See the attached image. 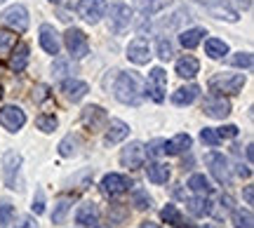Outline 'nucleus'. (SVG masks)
Returning a JSON list of instances; mask_svg holds the SVG:
<instances>
[{"label": "nucleus", "mask_w": 254, "mask_h": 228, "mask_svg": "<svg viewBox=\"0 0 254 228\" xmlns=\"http://www.w3.org/2000/svg\"><path fill=\"white\" fill-rule=\"evenodd\" d=\"M113 94L120 104L136 106L141 101V78L136 73H120L113 85Z\"/></svg>", "instance_id": "f257e3e1"}, {"label": "nucleus", "mask_w": 254, "mask_h": 228, "mask_svg": "<svg viewBox=\"0 0 254 228\" xmlns=\"http://www.w3.org/2000/svg\"><path fill=\"white\" fill-rule=\"evenodd\" d=\"M245 87V75L243 73H217L209 80V90L217 92L219 97L224 94H238Z\"/></svg>", "instance_id": "f03ea898"}, {"label": "nucleus", "mask_w": 254, "mask_h": 228, "mask_svg": "<svg viewBox=\"0 0 254 228\" xmlns=\"http://www.w3.org/2000/svg\"><path fill=\"white\" fill-rule=\"evenodd\" d=\"M106 9H109L111 31H113L116 36H123L127 28H129V24H132V9H129V5L116 0V2H111V7H106Z\"/></svg>", "instance_id": "7ed1b4c3"}, {"label": "nucleus", "mask_w": 254, "mask_h": 228, "mask_svg": "<svg viewBox=\"0 0 254 228\" xmlns=\"http://www.w3.org/2000/svg\"><path fill=\"white\" fill-rule=\"evenodd\" d=\"M64 45L68 50V55L73 59H82V57L90 52V43H87V36L82 33L80 28H68L66 36H64Z\"/></svg>", "instance_id": "20e7f679"}, {"label": "nucleus", "mask_w": 254, "mask_h": 228, "mask_svg": "<svg viewBox=\"0 0 254 228\" xmlns=\"http://www.w3.org/2000/svg\"><path fill=\"white\" fill-rule=\"evenodd\" d=\"M205 165L209 167L212 176L217 179L219 183H231V167H228V160L221 153H207L205 155Z\"/></svg>", "instance_id": "39448f33"}, {"label": "nucleus", "mask_w": 254, "mask_h": 228, "mask_svg": "<svg viewBox=\"0 0 254 228\" xmlns=\"http://www.w3.org/2000/svg\"><path fill=\"white\" fill-rule=\"evenodd\" d=\"M2 24L9 26L12 31H19L24 33L28 28V12L24 5H9L5 12H2Z\"/></svg>", "instance_id": "423d86ee"}, {"label": "nucleus", "mask_w": 254, "mask_h": 228, "mask_svg": "<svg viewBox=\"0 0 254 228\" xmlns=\"http://www.w3.org/2000/svg\"><path fill=\"white\" fill-rule=\"evenodd\" d=\"M144 160H146V146L144 144H139V141L127 144V146L123 148V153H120V163H123V167H127V170L141 167Z\"/></svg>", "instance_id": "0eeeda50"}, {"label": "nucleus", "mask_w": 254, "mask_h": 228, "mask_svg": "<svg viewBox=\"0 0 254 228\" xmlns=\"http://www.w3.org/2000/svg\"><path fill=\"white\" fill-rule=\"evenodd\" d=\"M106 0H80L78 5V14H80L87 24H99L101 17L106 14Z\"/></svg>", "instance_id": "6e6552de"}, {"label": "nucleus", "mask_w": 254, "mask_h": 228, "mask_svg": "<svg viewBox=\"0 0 254 228\" xmlns=\"http://www.w3.org/2000/svg\"><path fill=\"white\" fill-rule=\"evenodd\" d=\"M26 122V113L19 109V106H2L0 109V125L7 129V132H19Z\"/></svg>", "instance_id": "1a4fd4ad"}, {"label": "nucleus", "mask_w": 254, "mask_h": 228, "mask_svg": "<svg viewBox=\"0 0 254 228\" xmlns=\"http://www.w3.org/2000/svg\"><path fill=\"white\" fill-rule=\"evenodd\" d=\"M148 92H151V99L163 104L165 101V92H167V73L165 68L155 66L153 71L148 73Z\"/></svg>", "instance_id": "9d476101"}, {"label": "nucleus", "mask_w": 254, "mask_h": 228, "mask_svg": "<svg viewBox=\"0 0 254 228\" xmlns=\"http://www.w3.org/2000/svg\"><path fill=\"white\" fill-rule=\"evenodd\" d=\"M129 186H132V181L127 179L125 174H106L101 179V191H104V195H109V198L123 195L125 191H129Z\"/></svg>", "instance_id": "9b49d317"}, {"label": "nucleus", "mask_w": 254, "mask_h": 228, "mask_svg": "<svg viewBox=\"0 0 254 228\" xmlns=\"http://www.w3.org/2000/svg\"><path fill=\"white\" fill-rule=\"evenodd\" d=\"M21 170V155L14 151H7L2 155V179L9 188H17V174Z\"/></svg>", "instance_id": "f8f14e48"}, {"label": "nucleus", "mask_w": 254, "mask_h": 228, "mask_svg": "<svg viewBox=\"0 0 254 228\" xmlns=\"http://www.w3.org/2000/svg\"><path fill=\"white\" fill-rule=\"evenodd\" d=\"M202 111L207 113L209 118H217V120H224L231 113V104H228V99H224V97H207V99L202 101Z\"/></svg>", "instance_id": "ddd939ff"}, {"label": "nucleus", "mask_w": 254, "mask_h": 228, "mask_svg": "<svg viewBox=\"0 0 254 228\" xmlns=\"http://www.w3.org/2000/svg\"><path fill=\"white\" fill-rule=\"evenodd\" d=\"M127 59L134 61V64H139V66L148 64V59H151V47H148V43H146L144 38H134V40L127 45Z\"/></svg>", "instance_id": "4468645a"}, {"label": "nucleus", "mask_w": 254, "mask_h": 228, "mask_svg": "<svg viewBox=\"0 0 254 228\" xmlns=\"http://www.w3.org/2000/svg\"><path fill=\"white\" fill-rule=\"evenodd\" d=\"M40 47L45 50L47 55H59V50H62V40H59V33L55 31V26H50V24H43L40 26Z\"/></svg>", "instance_id": "2eb2a0df"}, {"label": "nucleus", "mask_w": 254, "mask_h": 228, "mask_svg": "<svg viewBox=\"0 0 254 228\" xmlns=\"http://www.w3.org/2000/svg\"><path fill=\"white\" fill-rule=\"evenodd\" d=\"M106 111L101 109V106H85L82 109V122H85V127H90L92 132H99L104 125H106Z\"/></svg>", "instance_id": "dca6fc26"}, {"label": "nucleus", "mask_w": 254, "mask_h": 228, "mask_svg": "<svg viewBox=\"0 0 254 228\" xmlns=\"http://www.w3.org/2000/svg\"><path fill=\"white\" fill-rule=\"evenodd\" d=\"M90 92V85L85 80H78V78H68V80L62 82V94L68 101H80L85 94Z\"/></svg>", "instance_id": "f3484780"}, {"label": "nucleus", "mask_w": 254, "mask_h": 228, "mask_svg": "<svg viewBox=\"0 0 254 228\" xmlns=\"http://www.w3.org/2000/svg\"><path fill=\"white\" fill-rule=\"evenodd\" d=\"M28 59H31V50H28L26 43H17V45L12 47V57H9V68L12 71H24L28 64Z\"/></svg>", "instance_id": "a211bd4d"}, {"label": "nucleus", "mask_w": 254, "mask_h": 228, "mask_svg": "<svg viewBox=\"0 0 254 228\" xmlns=\"http://www.w3.org/2000/svg\"><path fill=\"white\" fill-rule=\"evenodd\" d=\"M75 221L80 226H97V221H99L97 205L94 202H82L80 207H78V212H75Z\"/></svg>", "instance_id": "6ab92c4d"}, {"label": "nucleus", "mask_w": 254, "mask_h": 228, "mask_svg": "<svg viewBox=\"0 0 254 228\" xmlns=\"http://www.w3.org/2000/svg\"><path fill=\"white\" fill-rule=\"evenodd\" d=\"M127 134H129V125H127V122H123V120H111L109 127H106V137H104V141L111 146V144L123 141Z\"/></svg>", "instance_id": "aec40b11"}, {"label": "nucleus", "mask_w": 254, "mask_h": 228, "mask_svg": "<svg viewBox=\"0 0 254 228\" xmlns=\"http://www.w3.org/2000/svg\"><path fill=\"white\" fill-rule=\"evenodd\" d=\"M198 97H200L198 85H186V87H179V90L172 94V104L174 106H190Z\"/></svg>", "instance_id": "412c9836"}, {"label": "nucleus", "mask_w": 254, "mask_h": 228, "mask_svg": "<svg viewBox=\"0 0 254 228\" xmlns=\"http://www.w3.org/2000/svg\"><path fill=\"white\" fill-rule=\"evenodd\" d=\"M200 71V64H198V59L195 57H190V55H184L179 61H177V75L179 78H186V80H190V78H195Z\"/></svg>", "instance_id": "4be33fe9"}, {"label": "nucleus", "mask_w": 254, "mask_h": 228, "mask_svg": "<svg viewBox=\"0 0 254 228\" xmlns=\"http://www.w3.org/2000/svg\"><path fill=\"white\" fill-rule=\"evenodd\" d=\"M190 148V137L189 134H177L174 139L165 141V153L167 155H182Z\"/></svg>", "instance_id": "5701e85b"}, {"label": "nucleus", "mask_w": 254, "mask_h": 228, "mask_svg": "<svg viewBox=\"0 0 254 228\" xmlns=\"http://www.w3.org/2000/svg\"><path fill=\"white\" fill-rule=\"evenodd\" d=\"M146 176H148V181H153V183H167V179H170V167L163 163H148Z\"/></svg>", "instance_id": "b1692460"}, {"label": "nucleus", "mask_w": 254, "mask_h": 228, "mask_svg": "<svg viewBox=\"0 0 254 228\" xmlns=\"http://www.w3.org/2000/svg\"><path fill=\"white\" fill-rule=\"evenodd\" d=\"M209 14L217 19H226V21H238V12L233 7H228L226 2H221V0H217V2H212V5H207Z\"/></svg>", "instance_id": "393cba45"}, {"label": "nucleus", "mask_w": 254, "mask_h": 228, "mask_svg": "<svg viewBox=\"0 0 254 228\" xmlns=\"http://www.w3.org/2000/svg\"><path fill=\"white\" fill-rule=\"evenodd\" d=\"M189 212L193 217H209L212 214V202L207 200V195H198L189 200Z\"/></svg>", "instance_id": "a878e982"}, {"label": "nucleus", "mask_w": 254, "mask_h": 228, "mask_svg": "<svg viewBox=\"0 0 254 228\" xmlns=\"http://www.w3.org/2000/svg\"><path fill=\"white\" fill-rule=\"evenodd\" d=\"M202 36H207L205 33V28H186L182 36H179V43H182V47H186V50H193L195 45H200V40H202Z\"/></svg>", "instance_id": "bb28decb"}, {"label": "nucleus", "mask_w": 254, "mask_h": 228, "mask_svg": "<svg viewBox=\"0 0 254 228\" xmlns=\"http://www.w3.org/2000/svg\"><path fill=\"white\" fill-rule=\"evenodd\" d=\"M189 188L195 193V195H209V193L214 191V186L209 183V179L205 174H193L189 179Z\"/></svg>", "instance_id": "cd10ccee"}, {"label": "nucleus", "mask_w": 254, "mask_h": 228, "mask_svg": "<svg viewBox=\"0 0 254 228\" xmlns=\"http://www.w3.org/2000/svg\"><path fill=\"white\" fill-rule=\"evenodd\" d=\"M71 205H73V198H71V195H62V198H57L55 212H52V221H55V224H64L66 214L71 212Z\"/></svg>", "instance_id": "c85d7f7f"}, {"label": "nucleus", "mask_w": 254, "mask_h": 228, "mask_svg": "<svg viewBox=\"0 0 254 228\" xmlns=\"http://www.w3.org/2000/svg\"><path fill=\"white\" fill-rule=\"evenodd\" d=\"M205 55L209 59H221L224 55H228V45L219 38H209V40H205Z\"/></svg>", "instance_id": "c756f323"}, {"label": "nucleus", "mask_w": 254, "mask_h": 228, "mask_svg": "<svg viewBox=\"0 0 254 228\" xmlns=\"http://www.w3.org/2000/svg\"><path fill=\"white\" fill-rule=\"evenodd\" d=\"M134 5L144 14H155V12H160V9H165L167 5H170V0H134Z\"/></svg>", "instance_id": "7c9ffc66"}, {"label": "nucleus", "mask_w": 254, "mask_h": 228, "mask_svg": "<svg viewBox=\"0 0 254 228\" xmlns=\"http://www.w3.org/2000/svg\"><path fill=\"white\" fill-rule=\"evenodd\" d=\"M160 217H163V221L170 224V226H182V214L177 210V205H165L163 212H160Z\"/></svg>", "instance_id": "2f4dec72"}, {"label": "nucleus", "mask_w": 254, "mask_h": 228, "mask_svg": "<svg viewBox=\"0 0 254 228\" xmlns=\"http://www.w3.org/2000/svg\"><path fill=\"white\" fill-rule=\"evenodd\" d=\"M231 219L236 228H252V212L250 210H233Z\"/></svg>", "instance_id": "473e14b6"}, {"label": "nucleus", "mask_w": 254, "mask_h": 228, "mask_svg": "<svg viewBox=\"0 0 254 228\" xmlns=\"http://www.w3.org/2000/svg\"><path fill=\"white\" fill-rule=\"evenodd\" d=\"M132 205H134L136 210H148V207H151V195H148V191L134 188V191H132Z\"/></svg>", "instance_id": "72a5a7b5"}, {"label": "nucleus", "mask_w": 254, "mask_h": 228, "mask_svg": "<svg viewBox=\"0 0 254 228\" xmlns=\"http://www.w3.org/2000/svg\"><path fill=\"white\" fill-rule=\"evenodd\" d=\"M228 64L238 66V68H252V55L250 52H236L228 57Z\"/></svg>", "instance_id": "f704fd0d"}, {"label": "nucleus", "mask_w": 254, "mask_h": 228, "mask_svg": "<svg viewBox=\"0 0 254 228\" xmlns=\"http://www.w3.org/2000/svg\"><path fill=\"white\" fill-rule=\"evenodd\" d=\"M59 153H62L64 158H71V155H75V153H78V139L73 137V134H68V137L59 144Z\"/></svg>", "instance_id": "c9c22d12"}, {"label": "nucleus", "mask_w": 254, "mask_h": 228, "mask_svg": "<svg viewBox=\"0 0 254 228\" xmlns=\"http://www.w3.org/2000/svg\"><path fill=\"white\" fill-rule=\"evenodd\" d=\"M14 45H17V36L9 33V31H0V55L12 52V47Z\"/></svg>", "instance_id": "e433bc0d"}, {"label": "nucleus", "mask_w": 254, "mask_h": 228, "mask_svg": "<svg viewBox=\"0 0 254 228\" xmlns=\"http://www.w3.org/2000/svg\"><path fill=\"white\" fill-rule=\"evenodd\" d=\"M158 57H160L163 61H170L174 57V45L170 43V38H160V40H158Z\"/></svg>", "instance_id": "4c0bfd02"}, {"label": "nucleus", "mask_w": 254, "mask_h": 228, "mask_svg": "<svg viewBox=\"0 0 254 228\" xmlns=\"http://www.w3.org/2000/svg\"><path fill=\"white\" fill-rule=\"evenodd\" d=\"M36 125L40 132H45V134H50V132H55L57 125H59V120L55 118V115H40V118L36 120Z\"/></svg>", "instance_id": "58836bf2"}, {"label": "nucleus", "mask_w": 254, "mask_h": 228, "mask_svg": "<svg viewBox=\"0 0 254 228\" xmlns=\"http://www.w3.org/2000/svg\"><path fill=\"white\" fill-rule=\"evenodd\" d=\"M14 217H17L14 207L9 202H0V226H9L14 221Z\"/></svg>", "instance_id": "ea45409f"}, {"label": "nucleus", "mask_w": 254, "mask_h": 228, "mask_svg": "<svg viewBox=\"0 0 254 228\" xmlns=\"http://www.w3.org/2000/svg\"><path fill=\"white\" fill-rule=\"evenodd\" d=\"M200 139H202V144H207V146H219L221 144V139H219L217 134V129H212V127H205L202 132H200Z\"/></svg>", "instance_id": "a19ab883"}, {"label": "nucleus", "mask_w": 254, "mask_h": 228, "mask_svg": "<svg viewBox=\"0 0 254 228\" xmlns=\"http://www.w3.org/2000/svg\"><path fill=\"white\" fill-rule=\"evenodd\" d=\"M109 217H111L113 224H123V221L127 219V210L123 207V205H113V207L109 210Z\"/></svg>", "instance_id": "79ce46f5"}, {"label": "nucleus", "mask_w": 254, "mask_h": 228, "mask_svg": "<svg viewBox=\"0 0 254 228\" xmlns=\"http://www.w3.org/2000/svg\"><path fill=\"white\" fill-rule=\"evenodd\" d=\"M31 210H33V214H43V212H45V193H43V188H38Z\"/></svg>", "instance_id": "37998d69"}, {"label": "nucleus", "mask_w": 254, "mask_h": 228, "mask_svg": "<svg viewBox=\"0 0 254 228\" xmlns=\"http://www.w3.org/2000/svg\"><path fill=\"white\" fill-rule=\"evenodd\" d=\"M52 73H55L57 78H64V75L73 73L71 64H68V61H55V66H52Z\"/></svg>", "instance_id": "c03bdc74"}, {"label": "nucleus", "mask_w": 254, "mask_h": 228, "mask_svg": "<svg viewBox=\"0 0 254 228\" xmlns=\"http://www.w3.org/2000/svg\"><path fill=\"white\" fill-rule=\"evenodd\" d=\"M217 134H219V139H233V137H238V127L236 125H224V127L217 129Z\"/></svg>", "instance_id": "a18cd8bd"}, {"label": "nucleus", "mask_w": 254, "mask_h": 228, "mask_svg": "<svg viewBox=\"0 0 254 228\" xmlns=\"http://www.w3.org/2000/svg\"><path fill=\"white\" fill-rule=\"evenodd\" d=\"M148 153L155 155V158H158V155H163L165 153V141L163 139H153V141L148 144Z\"/></svg>", "instance_id": "49530a36"}, {"label": "nucleus", "mask_w": 254, "mask_h": 228, "mask_svg": "<svg viewBox=\"0 0 254 228\" xmlns=\"http://www.w3.org/2000/svg\"><path fill=\"white\" fill-rule=\"evenodd\" d=\"M236 167H238V170H236L238 176H245V179H250V176H252V170H250L247 165H240V163H238Z\"/></svg>", "instance_id": "de8ad7c7"}, {"label": "nucleus", "mask_w": 254, "mask_h": 228, "mask_svg": "<svg viewBox=\"0 0 254 228\" xmlns=\"http://www.w3.org/2000/svg\"><path fill=\"white\" fill-rule=\"evenodd\" d=\"M245 202H247V205H252V202H254V188H252V186H247V188H245Z\"/></svg>", "instance_id": "09e8293b"}, {"label": "nucleus", "mask_w": 254, "mask_h": 228, "mask_svg": "<svg viewBox=\"0 0 254 228\" xmlns=\"http://www.w3.org/2000/svg\"><path fill=\"white\" fill-rule=\"evenodd\" d=\"M17 228H38V224H36V221H33V219H24V221H21V224H19Z\"/></svg>", "instance_id": "8fccbe9b"}, {"label": "nucleus", "mask_w": 254, "mask_h": 228, "mask_svg": "<svg viewBox=\"0 0 254 228\" xmlns=\"http://www.w3.org/2000/svg\"><path fill=\"white\" fill-rule=\"evenodd\" d=\"M221 202H224V207H228V210H231V207H233V200H231V198H221Z\"/></svg>", "instance_id": "3c124183"}, {"label": "nucleus", "mask_w": 254, "mask_h": 228, "mask_svg": "<svg viewBox=\"0 0 254 228\" xmlns=\"http://www.w3.org/2000/svg\"><path fill=\"white\" fill-rule=\"evenodd\" d=\"M139 228H160V226H158V224H151V221H144Z\"/></svg>", "instance_id": "603ef678"}, {"label": "nucleus", "mask_w": 254, "mask_h": 228, "mask_svg": "<svg viewBox=\"0 0 254 228\" xmlns=\"http://www.w3.org/2000/svg\"><path fill=\"white\" fill-rule=\"evenodd\" d=\"M200 228H214V226H212V224H202V226H200Z\"/></svg>", "instance_id": "864d4df0"}, {"label": "nucleus", "mask_w": 254, "mask_h": 228, "mask_svg": "<svg viewBox=\"0 0 254 228\" xmlns=\"http://www.w3.org/2000/svg\"><path fill=\"white\" fill-rule=\"evenodd\" d=\"M0 99H2V87H0Z\"/></svg>", "instance_id": "5fc2aeb1"}, {"label": "nucleus", "mask_w": 254, "mask_h": 228, "mask_svg": "<svg viewBox=\"0 0 254 228\" xmlns=\"http://www.w3.org/2000/svg\"><path fill=\"white\" fill-rule=\"evenodd\" d=\"M50 2H62V0H50Z\"/></svg>", "instance_id": "6e6d98bb"}, {"label": "nucleus", "mask_w": 254, "mask_h": 228, "mask_svg": "<svg viewBox=\"0 0 254 228\" xmlns=\"http://www.w3.org/2000/svg\"><path fill=\"white\" fill-rule=\"evenodd\" d=\"M97 228H104V226H97Z\"/></svg>", "instance_id": "4d7b16f0"}, {"label": "nucleus", "mask_w": 254, "mask_h": 228, "mask_svg": "<svg viewBox=\"0 0 254 228\" xmlns=\"http://www.w3.org/2000/svg\"><path fill=\"white\" fill-rule=\"evenodd\" d=\"M0 2H5V0H0Z\"/></svg>", "instance_id": "13d9d810"}]
</instances>
